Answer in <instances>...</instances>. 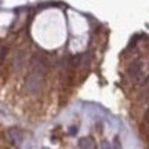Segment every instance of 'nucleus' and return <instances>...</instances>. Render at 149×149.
<instances>
[{
	"label": "nucleus",
	"instance_id": "obj_3",
	"mask_svg": "<svg viewBox=\"0 0 149 149\" xmlns=\"http://www.w3.org/2000/svg\"><path fill=\"white\" fill-rule=\"evenodd\" d=\"M115 149H122V145H119V138H115Z\"/></svg>",
	"mask_w": 149,
	"mask_h": 149
},
{
	"label": "nucleus",
	"instance_id": "obj_2",
	"mask_svg": "<svg viewBox=\"0 0 149 149\" xmlns=\"http://www.w3.org/2000/svg\"><path fill=\"white\" fill-rule=\"evenodd\" d=\"M128 72H130V76H131L134 80H138L139 77L142 76V64H141L139 61L133 62L131 66H130V69H128Z\"/></svg>",
	"mask_w": 149,
	"mask_h": 149
},
{
	"label": "nucleus",
	"instance_id": "obj_1",
	"mask_svg": "<svg viewBox=\"0 0 149 149\" xmlns=\"http://www.w3.org/2000/svg\"><path fill=\"white\" fill-rule=\"evenodd\" d=\"M43 84V77L39 70H33L31 72L29 77H28V87H29V91L31 93H37L40 90V87Z\"/></svg>",
	"mask_w": 149,
	"mask_h": 149
}]
</instances>
